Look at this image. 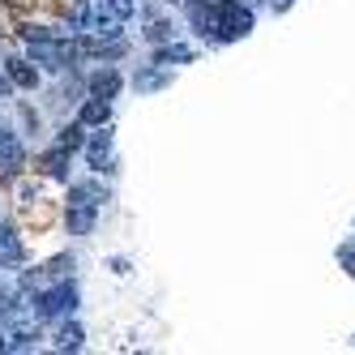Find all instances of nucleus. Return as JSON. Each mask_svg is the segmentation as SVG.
<instances>
[{"label":"nucleus","mask_w":355,"mask_h":355,"mask_svg":"<svg viewBox=\"0 0 355 355\" xmlns=\"http://www.w3.org/2000/svg\"><path fill=\"white\" fill-rule=\"evenodd\" d=\"M120 31H124V21H120L116 13H107L103 5H98V9L90 13V26H86L82 35H98V39H120Z\"/></svg>","instance_id":"obj_9"},{"label":"nucleus","mask_w":355,"mask_h":355,"mask_svg":"<svg viewBox=\"0 0 355 355\" xmlns=\"http://www.w3.org/2000/svg\"><path fill=\"white\" fill-rule=\"evenodd\" d=\"M193 60V47H184V43H159V52H155V64H163V69H171V64H189Z\"/></svg>","instance_id":"obj_12"},{"label":"nucleus","mask_w":355,"mask_h":355,"mask_svg":"<svg viewBox=\"0 0 355 355\" xmlns=\"http://www.w3.org/2000/svg\"><path fill=\"white\" fill-rule=\"evenodd\" d=\"M103 9H107V13H116L120 21H129V17L137 13V0H103Z\"/></svg>","instance_id":"obj_18"},{"label":"nucleus","mask_w":355,"mask_h":355,"mask_svg":"<svg viewBox=\"0 0 355 355\" xmlns=\"http://www.w3.org/2000/svg\"><path fill=\"white\" fill-rule=\"evenodd\" d=\"M120 86H124V82H120V73H116L112 64H103V69L90 78V94H98V98H116Z\"/></svg>","instance_id":"obj_11"},{"label":"nucleus","mask_w":355,"mask_h":355,"mask_svg":"<svg viewBox=\"0 0 355 355\" xmlns=\"http://www.w3.org/2000/svg\"><path fill=\"white\" fill-rule=\"evenodd\" d=\"M13 90H17V86L9 82V73H0V98H5V94H13Z\"/></svg>","instance_id":"obj_20"},{"label":"nucleus","mask_w":355,"mask_h":355,"mask_svg":"<svg viewBox=\"0 0 355 355\" xmlns=\"http://www.w3.org/2000/svg\"><path fill=\"white\" fill-rule=\"evenodd\" d=\"M146 39H150V43H171V39H175V26H171V21H155V26L146 31Z\"/></svg>","instance_id":"obj_19"},{"label":"nucleus","mask_w":355,"mask_h":355,"mask_svg":"<svg viewBox=\"0 0 355 355\" xmlns=\"http://www.w3.org/2000/svg\"><path fill=\"white\" fill-rule=\"evenodd\" d=\"M214 13H218V43H236L252 31V9L240 0H214Z\"/></svg>","instance_id":"obj_3"},{"label":"nucleus","mask_w":355,"mask_h":355,"mask_svg":"<svg viewBox=\"0 0 355 355\" xmlns=\"http://www.w3.org/2000/svg\"><path fill=\"white\" fill-rule=\"evenodd\" d=\"M86 129H98V124H107L112 120V98H98V94H90L86 103H82V116H78Z\"/></svg>","instance_id":"obj_10"},{"label":"nucleus","mask_w":355,"mask_h":355,"mask_svg":"<svg viewBox=\"0 0 355 355\" xmlns=\"http://www.w3.org/2000/svg\"><path fill=\"white\" fill-rule=\"evenodd\" d=\"M21 167H26V150L9 129H0V175H17Z\"/></svg>","instance_id":"obj_5"},{"label":"nucleus","mask_w":355,"mask_h":355,"mask_svg":"<svg viewBox=\"0 0 355 355\" xmlns=\"http://www.w3.org/2000/svg\"><path fill=\"white\" fill-rule=\"evenodd\" d=\"M5 73H9V82H13L17 90H35V86H39V69H35V60H26V56H9V60H5Z\"/></svg>","instance_id":"obj_7"},{"label":"nucleus","mask_w":355,"mask_h":355,"mask_svg":"<svg viewBox=\"0 0 355 355\" xmlns=\"http://www.w3.org/2000/svg\"><path fill=\"white\" fill-rule=\"evenodd\" d=\"M86 159H90V167H94V171L112 167V133H107V124H98V133L86 141Z\"/></svg>","instance_id":"obj_8"},{"label":"nucleus","mask_w":355,"mask_h":355,"mask_svg":"<svg viewBox=\"0 0 355 355\" xmlns=\"http://www.w3.org/2000/svg\"><path fill=\"white\" fill-rule=\"evenodd\" d=\"M103 206V189L98 184H73L69 189V232L73 236H90V227Z\"/></svg>","instance_id":"obj_1"},{"label":"nucleus","mask_w":355,"mask_h":355,"mask_svg":"<svg viewBox=\"0 0 355 355\" xmlns=\"http://www.w3.org/2000/svg\"><path fill=\"white\" fill-rule=\"evenodd\" d=\"M163 82H167L163 64H155V69H146V73H137V78H133V86H137V90H155V86H163Z\"/></svg>","instance_id":"obj_17"},{"label":"nucleus","mask_w":355,"mask_h":355,"mask_svg":"<svg viewBox=\"0 0 355 355\" xmlns=\"http://www.w3.org/2000/svg\"><path fill=\"white\" fill-rule=\"evenodd\" d=\"M21 261H26V244L17 240V232L9 223H0V270H13Z\"/></svg>","instance_id":"obj_6"},{"label":"nucleus","mask_w":355,"mask_h":355,"mask_svg":"<svg viewBox=\"0 0 355 355\" xmlns=\"http://www.w3.org/2000/svg\"><path fill=\"white\" fill-rule=\"evenodd\" d=\"M35 347H39V329L31 325H17L9 334V351H35Z\"/></svg>","instance_id":"obj_15"},{"label":"nucleus","mask_w":355,"mask_h":355,"mask_svg":"<svg viewBox=\"0 0 355 355\" xmlns=\"http://www.w3.org/2000/svg\"><path fill=\"white\" fill-rule=\"evenodd\" d=\"M31 313V291L21 287H0V325H17Z\"/></svg>","instance_id":"obj_4"},{"label":"nucleus","mask_w":355,"mask_h":355,"mask_svg":"<svg viewBox=\"0 0 355 355\" xmlns=\"http://www.w3.org/2000/svg\"><path fill=\"white\" fill-rule=\"evenodd\" d=\"M82 338H86V334H82V325H78V321H69V325H60V334H56L52 347H56V351H78Z\"/></svg>","instance_id":"obj_14"},{"label":"nucleus","mask_w":355,"mask_h":355,"mask_svg":"<svg viewBox=\"0 0 355 355\" xmlns=\"http://www.w3.org/2000/svg\"><path fill=\"white\" fill-rule=\"evenodd\" d=\"M69 155H73V150H64V146L56 141V150H47V155H43V167L52 171L56 180H69Z\"/></svg>","instance_id":"obj_13"},{"label":"nucleus","mask_w":355,"mask_h":355,"mask_svg":"<svg viewBox=\"0 0 355 355\" xmlns=\"http://www.w3.org/2000/svg\"><path fill=\"white\" fill-rule=\"evenodd\" d=\"M0 351H9V338H5V334H0Z\"/></svg>","instance_id":"obj_21"},{"label":"nucleus","mask_w":355,"mask_h":355,"mask_svg":"<svg viewBox=\"0 0 355 355\" xmlns=\"http://www.w3.org/2000/svg\"><path fill=\"white\" fill-rule=\"evenodd\" d=\"M60 146H64V150H82V146H86V124H82V120L64 124V129H60Z\"/></svg>","instance_id":"obj_16"},{"label":"nucleus","mask_w":355,"mask_h":355,"mask_svg":"<svg viewBox=\"0 0 355 355\" xmlns=\"http://www.w3.org/2000/svg\"><path fill=\"white\" fill-rule=\"evenodd\" d=\"M31 309H35V317H43V321H52V317H69L73 309H78V287H69V283H56V287H39L35 295H31Z\"/></svg>","instance_id":"obj_2"}]
</instances>
